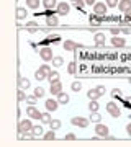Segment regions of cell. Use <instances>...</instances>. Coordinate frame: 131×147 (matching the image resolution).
Masks as SVG:
<instances>
[{
	"instance_id": "1",
	"label": "cell",
	"mask_w": 131,
	"mask_h": 147,
	"mask_svg": "<svg viewBox=\"0 0 131 147\" xmlns=\"http://www.w3.org/2000/svg\"><path fill=\"white\" fill-rule=\"evenodd\" d=\"M95 132H97V137H103V139H108V136H110V129H108V126L100 124V123H97Z\"/></svg>"
},
{
	"instance_id": "2",
	"label": "cell",
	"mask_w": 131,
	"mask_h": 147,
	"mask_svg": "<svg viewBox=\"0 0 131 147\" xmlns=\"http://www.w3.org/2000/svg\"><path fill=\"white\" fill-rule=\"evenodd\" d=\"M107 111L111 115V118H120V115H121V111H120V108H118V105H116V103H113V101L107 103Z\"/></svg>"
},
{
	"instance_id": "3",
	"label": "cell",
	"mask_w": 131,
	"mask_h": 147,
	"mask_svg": "<svg viewBox=\"0 0 131 147\" xmlns=\"http://www.w3.org/2000/svg\"><path fill=\"white\" fill-rule=\"evenodd\" d=\"M107 3H103V2H95V5H94V13L95 15H98V16H103L105 13H107Z\"/></svg>"
},
{
	"instance_id": "4",
	"label": "cell",
	"mask_w": 131,
	"mask_h": 147,
	"mask_svg": "<svg viewBox=\"0 0 131 147\" xmlns=\"http://www.w3.org/2000/svg\"><path fill=\"white\" fill-rule=\"evenodd\" d=\"M31 119H21L20 123H18V131L20 132H30L31 131Z\"/></svg>"
},
{
	"instance_id": "5",
	"label": "cell",
	"mask_w": 131,
	"mask_h": 147,
	"mask_svg": "<svg viewBox=\"0 0 131 147\" xmlns=\"http://www.w3.org/2000/svg\"><path fill=\"white\" fill-rule=\"evenodd\" d=\"M69 10H71L69 3H66V2H58V5H56V13L66 16V15L69 13Z\"/></svg>"
},
{
	"instance_id": "6",
	"label": "cell",
	"mask_w": 131,
	"mask_h": 147,
	"mask_svg": "<svg viewBox=\"0 0 131 147\" xmlns=\"http://www.w3.org/2000/svg\"><path fill=\"white\" fill-rule=\"evenodd\" d=\"M71 123H72L74 126H79V127H87V126H89V119L80 118V116H75V118H72V119H71Z\"/></svg>"
},
{
	"instance_id": "7",
	"label": "cell",
	"mask_w": 131,
	"mask_h": 147,
	"mask_svg": "<svg viewBox=\"0 0 131 147\" xmlns=\"http://www.w3.org/2000/svg\"><path fill=\"white\" fill-rule=\"evenodd\" d=\"M26 115L30 116L31 119H39V118H41V113L35 108V105H30L28 108H26Z\"/></svg>"
},
{
	"instance_id": "8",
	"label": "cell",
	"mask_w": 131,
	"mask_h": 147,
	"mask_svg": "<svg viewBox=\"0 0 131 147\" xmlns=\"http://www.w3.org/2000/svg\"><path fill=\"white\" fill-rule=\"evenodd\" d=\"M39 56H41V59L44 62H48V61H51L54 57L52 56V49H49V47H43L41 51H39Z\"/></svg>"
},
{
	"instance_id": "9",
	"label": "cell",
	"mask_w": 131,
	"mask_h": 147,
	"mask_svg": "<svg viewBox=\"0 0 131 147\" xmlns=\"http://www.w3.org/2000/svg\"><path fill=\"white\" fill-rule=\"evenodd\" d=\"M116 7H118V10H120V11L126 13V11H128V10L131 8V0H120Z\"/></svg>"
},
{
	"instance_id": "10",
	"label": "cell",
	"mask_w": 131,
	"mask_h": 147,
	"mask_svg": "<svg viewBox=\"0 0 131 147\" xmlns=\"http://www.w3.org/2000/svg\"><path fill=\"white\" fill-rule=\"evenodd\" d=\"M49 92H51L52 95H56V96H58V95L62 92V84H61V82H54V84H51Z\"/></svg>"
},
{
	"instance_id": "11",
	"label": "cell",
	"mask_w": 131,
	"mask_h": 147,
	"mask_svg": "<svg viewBox=\"0 0 131 147\" xmlns=\"http://www.w3.org/2000/svg\"><path fill=\"white\" fill-rule=\"evenodd\" d=\"M44 105H46V110L48 111H56L58 110V106H59V103L56 100H46V103H44Z\"/></svg>"
},
{
	"instance_id": "12",
	"label": "cell",
	"mask_w": 131,
	"mask_h": 147,
	"mask_svg": "<svg viewBox=\"0 0 131 147\" xmlns=\"http://www.w3.org/2000/svg\"><path fill=\"white\" fill-rule=\"evenodd\" d=\"M33 134V139H38V137H43V127L41 126H33L31 131H30Z\"/></svg>"
},
{
	"instance_id": "13",
	"label": "cell",
	"mask_w": 131,
	"mask_h": 147,
	"mask_svg": "<svg viewBox=\"0 0 131 147\" xmlns=\"http://www.w3.org/2000/svg\"><path fill=\"white\" fill-rule=\"evenodd\" d=\"M56 5H58V0H43V7L46 10H52L56 8Z\"/></svg>"
},
{
	"instance_id": "14",
	"label": "cell",
	"mask_w": 131,
	"mask_h": 147,
	"mask_svg": "<svg viewBox=\"0 0 131 147\" xmlns=\"http://www.w3.org/2000/svg\"><path fill=\"white\" fill-rule=\"evenodd\" d=\"M94 39H95V44H97V46H103L105 44V34L103 33H95Z\"/></svg>"
},
{
	"instance_id": "15",
	"label": "cell",
	"mask_w": 131,
	"mask_h": 147,
	"mask_svg": "<svg viewBox=\"0 0 131 147\" xmlns=\"http://www.w3.org/2000/svg\"><path fill=\"white\" fill-rule=\"evenodd\" d=\"M58 103L59 105H67L69 103V95L64 93V92H61V93L58 95Z\"/></svg>"
},
{
	"instance_id": "16",
	"label": "cell",
	"mask_w": 131,
	"mask_h": 147,
	"mask_svg": "<svg viewBox=\"0 0 131 147\" xmlns=\"http://www.w3.org/2000/svg\"><path fill=\"white\" fill-rule=\"evenodd\" d=\"M87 96H89V100H98L102 95L97 92V88H90L89 92H87Z\"/></svg>"
},
{
	"instance_id": "17",
	"label": "cell",
	"mask_w": 131,
	"mask_h": 147,
	"mask_svg": "<svg viewBox=\"0 0 131 147\" xmlns=\"http://www.w3.org/2000/svg\"><path fill=\"white\" fill-rule=\"evenodd\" d=\"M46 80H49V82H51V84H54V82H59V74L56 72V70H54V72H49L46 75Z\"/></svg>"
},
{
	"instance_id": "18",
	"label": "cell",
	"mask_w": 131,
	"mask_h": 147,
	"mask_svg": "<svg viewBox=\"0 0 131 147\" xmlns=\"http://www.w3.org/2000/svg\"><path fill=\"white\" fill-rule=\"evenodd\" d=\"M58 23H59L58 16H52V15H49V16L46 18V25H48V26H58Z\"/></svg>"
},
{
	"instance_id": "19",
	"label": "cell",
	"mask_w": 131,
	"mask_h": 147,
	"mask_svg": "<svg viewBox=\"0 0 131 147\" xmlns=\"http://www.w3.org/2000/svg\"><path fill=\"white\" fill-rule=\"evenodd\" d=\"M26 15H28L26 8H23V7H18V8H16V18H18V20H23V18H26Z\"/></svg>"
},
{
	"instance_id": "20",
	"label": "cell",
	"mask_w": 131,
	"mask_h": 147,
	"mask_svg": "<svg viewBox=\"0 0 131 147\" xmlns=\"http://www.w3.org/2000/svg\"><path fill=\"white\" fill-rule=\"evenodd\" d=\"M46 75H48L46 72H43L41 69H38L36 72H35V79H36L38 82H41V80H46Z\"/></svg>"
},
{
	"instance_id": "21",
	"label": "cell",
	"mask_w": 131,
	"mask_h": 147,
	"mask_svg": "<svg viewBox=\"0 0 131 147\" xmlns=\"http://www.w3.org/2000/svg\"><path fill=\"white\" fill-rule=\"evenodd\" d=\"M77 47L79 46L74 41H66V42H64V49H66V51H75Z\"/></svg>"
},
{
	"instance_id": "22",
	"label": "cell",
	"mask_w": 131,
	"mask_h": 147,
	"mask_svg": "<svg viewBox=\"0 0 131 147\" xmlns=\"http://www.w3.org/2000/svg\"><path fill=\"white\" fill-rule=\"evenodd\" d=\"M111 44H113V46H118V47H123L126 44V41L121 39V38H118V36H115L113 39H111Z\"/></svg>"
},
{
	"instance_id": "23",
	"label": "cell",
	"mask_w": 131,
	"mask_h": 147,
	"mask_svg": "<svg viewBox=\"0 0 131 147\" xmlns=\"http://www.w3.org/2000/svg\"><path fill=\"white\" fill-rule=\"evenodd\" d=\"M26 7L31 8V10H36L39 7V0H26Z\"/></svg>"
},
{
	"instance_id": "24",
	"label": "cell",
	"mask_w": 131,
	"mask_h": 147,
	"mask_svg": "<svg viewBox=\"0 0 131 147\" xmlns=\"http://www.w3.org/2000/svg\"><path fill=\"white\" fill-rule=\"evenodd\" d=\"M18 84H20V88L21 90L30 88V80H26L25 77H20V79H18Z\"/></svg>"
},
{
	"instance_id": "25",
	"label": "cell",
	"mask_w": 131,
	"mask_h": 147,
	"mask_svg": "<svg viewBox=\"0 0 131 147\" xmlns=\"http://www.w3.org/2000/svg\"><path fill=\"white\" fill-rule=\"evenodd\" d=\"M43 137L46 139V141H52V139H56V131L54 129H51V131H48L43 134Z\"/></svg>"
},
{
	"instance_id": "26",
	"label": "cell",
	"mask_w": 131,
	"mask_h": 147,
	"mask_svg": "<svg viewBox=\"0 0 131 147\" xmlns=\"http://www.w3.org/2000/svg\"><path fill=\"white\" fill-rule=\"evenodd\" d=\"M102 119V116L98 115V111H90V121H94V123H100Z\"/></svg>"
},
{
	"instance_id": "27",
	"label": "cell",
	"mask_w": 131,
	"mask_h": 147,
	"mask_svg": "<svg viewBox=\"0 0 131 147\" xmlns=\"http://www.w3.org/2000/svg\"><path fill=\"white\" fill-rule=\"evenodd\" d=\"M51 61H52V65H56V67H61L64 64V59L61 57V56H56V57H52Z\"/></svg>"
},
{
	"instance_id": "28",
	"label": "cell",
	"mask_w": 131,
	"mask_h": 147,
	"mask_svg": "<svg viewBox=\"0 0 131 147\" xmlns=\"http://www.w3.org/2000/svg\"><path fill=\"white\" fill-rule=\"evenodd\" d=\"M49 126H51V129L58 131L59 127H61V121H59V119H51V121H49Z\"/></svg>"
},
{
	"instance_id": "29",
	"label": "cell",
	"mask_w": 131,
	"mask_h": 147,
	"mask_svg": "<svg viewBox=\"0 0 131 147\" xmlns=\"http://www.w3.org/2000/svg\"><path fill=\"white\" fill-rule=\"evenodd\" d=\"M44 93H46V90L41 88V87H36V88H35V96H36V98H43Z\"/></svg>"
},
{
	"instance_id": "30",
	"label": "cell",
	"mask_w": 131,
	"mask_h": 147,
	"mask_svg": "<svg viewBox=\"0 0 131 147\" xmlns=\"http://www.w3.org/2000/svg\"><path fill=\"white\" fill-rule=\"evenodd\" d=\"M89 110H90V111H98V103H97V100H90Z\"/></svg>"
},
{
	"instance_id": "31",
	"label": "cell",
	"mask_w": 131,
	"mask_h": 147,
	"mask_svg": "<svg viewBox=\"0 0 131 147\" xmlns=\"http://www.w3.org/2000/svg\"><path fill=\"white\" fill-rule=\"evenodd\" d=\"M39 119L43 121V123H48L49 124V121H51V116H49V111H46V113H41V118Z\"/></svg>"
},
{
	"instance_id": "32",
	"label": "cell",
	"mask_w": 131,
	"mask_h": 147,
	"mask_svg": "<svg viewBox=\"0 0 131 147\" xmlns=\"http://www.w3.org/2000/svg\"><path fill=\"white\" fill-rule=\"evenodd\" d=\"M72 5L75 7V8H84L85 2H84V0H72Z\"/></svg>"
},
{
	"instance_id": "33",
	"label": "cell",
	"mask_w": 131,
	"mask_h": 147,
	"mask_svg": "<svg viewBox=\"0 0 131 147\" xmlns=\"http://www.w3.org/2000/svg\"><path fill=\"white\" fill-rule=\"evenodd\" d=\"M71 88H72L74 92H80V90H82V84H80V82H72Z\"/></svg>"
},
{
	"instance_id": "34",
	"label": "cell",
	"mask_w": 131,
	"mask_h": 147,
	"mask_svg": "<svg viewBox=\"0 0 131 147\" xmlns=\"http://www.w3.org/2000/svg\"><path fill=\"white\" fill-rule=\"evenodd\" d=\"M26 103L28 105H36V96L33 95V96H26Z\"/></svg>"
},
{
	"instance_id": "35",
	"label": "cell",
	"mask_w": 131,
	"mask_h": 147,
	"mask_svg": "<svg viewBox=\"0 0 131 147\" xmlns=\"http://www.w3.org/2000/svg\"><path fill=\"white\" fill-rule=\"evenodd\" d=\"M26 26H28V30H30V31H36V23H35V21H30V23H26Z\"/></svg>"
},
{
	"instance_id": "36",
	"label": "cell",
	"mask_w": 131,
	"mask_h": 147,
	"mask_svg": "<svg viewBox=\"0 0 131 147\" xmlns=\"http://www.w3.org/2000/svg\"><path fill=\"white\" fill-rule=\"evenodd\" d=\"M67 72L71 74V75H72V74H75V64H74V62H71L67 65Z\"/></svg>"
},
{
	"instance_id": "37",
	"label": "cell",
	"mask_w": 131,
	"mask_h": 147,
	"mask_svg": "<svg viewBox=\"0 0 131 147\" xmlns=\"http://www.w3.org/2000/svg\"><path fill=\"white\" fill-rule=\"evenodd\" d=\"M100 23H102V20H100V18H95V16H90V25H97V26H98Z\"/></svg>"
},
{
	"instance_id": "38",
	"label": "cell",
	"mask_w": 131,
	"mask_h": 147,
	"mask_svg": "<svg viewBox=\"0 0 131 147\" xmlns=\"http://www.w3.org/2000/svg\"><path fill=\"white\" fill-rule=\"evenodd\" d=\"M118 2H120V0H107V7H111V8H113V7L118 5Z\"/></svg>"
},
{
	"instance_id": "39",
	"label": "cell",
	"mask_w": 131,
	"mask_h": 147,
	"mask_svg": "<svg viewBox=\"0 0 131 147\" xmlns=\"http://www.w3.org/2000/svg\"><path fill=\"white\" fill-rule=\"evenodd\" d=\"M23 100H26V95H25V92L20 88V92H18V101H23Z\"/></svg>"
},
{
	"instance_id": "40",
	"label": "cell",
	"mask_w": 131,
	"mask_h": 147,
	"mask_svg": "<svg viewBox=\"0 0 131 147\" xmlns=\"http://www.w3.org/2000/svg\"><path fill=\"white\" fill-rule=\"evenodd\" d=\"M39 69H41L43 72H46V74H49V72H51V67H49L48 64H43V65H41V67H39Z\"/></svg>"
},
{
	"instance_id": "41",
	"label": "cell",
	"mask_w": 131,
	"mask_h": 147,
	"mask_svg": "<svg viewBox=\"0 0 131 147\" xmlns=\"http://www.w3.org/2000/svg\"><path fill=\"white\" fill-rule=\"evenodd\" d=\"M111 95H113L115 98H120V96H121V90L120 88H115L113 92H111Z\"/></svg>"
},
{
	"instance_id": "42",
	"label": "cell",
	"mask_w": 131,
	"mask_h": 147,
	"mask_svg": "<svg viewBox=\"0 0 131 147\" xmlns=\"http://www.w3.org/2000/svg\"><path fill=\"white\" fill-rule=\"evenodd\" d=\"M95 88H97V92H98L100 95H105V92H107V90H105V87H103V85H98V87H95Z\"/></svg>"
},
{
	"instance_id": "43",
	"label": "cell",
	"mask_w": 131,
	"mask_h": 147,
	"mask_svg": "<svg viewBox=\"0 0 131 147\" xmlns=\"http://www.w3.org/2000/svg\"><path fill=\"white\" fill-rule=\"evenodd\" d=\"M74 139H75V134H72V132L66 134V141H74Z\"/></svg>"
},
{
	"instance_id": "44",
	"label": "cell",
	"mask_w": 131,
	"mask_h": 147,
	"mask_svg": "<svg viewBox=\"0 0 131 147\" xmlns=\"http://www.w3.org/2000/svg\"><path fill=\"white\" fill-rule=\"evenodd\" d=\"M85 5H95V0H84Z\"/></svg>"
},
{
	"instance_id": "45",
	"label": "cell",
	"mask_w": 131,
	"mask_h": 147,
	"mask_svg": "<svg viewBox=\"0 0 131 147\" xmlns=\"http://www.w3.org/2000/svg\"><path fill=\"white\" fill-rule=\"evenodd\" d=\"M126 132H128V136L131 137V123L128 124V126H126Z\"/></svg>"
},
{
	"instance_id": "46",
	"label": "cell",
	"mask_w": 131,
	"mask_h": 147,
	"mask_svg": "<svg viewBox=\"0 0 131 147\" xmlns=\"http://www.w3.org/2000/svg\"><path fill=\"white\" fill-rule=\"evenodd\" d=\"M118 33H120V30H116V28H111V34H115V36H116Z\"/></svg>"
},
{
	"instance_id": "47",
	"label": "cell",
	"mask_w": 131,
	"mask_h": 147,
	"mask_svg": "<svg viewBox=\"0 0 131 147\" xmlns=\"http://www.w3.org/2000/svg\"><path fill=\"white\" fill-rule=\"evenodd\" d=\"M126 16H128V18H130V20H131V8H130V10H128V11H126Z\"/></svg>"
},
{
	"instance_id": "48",
	"label": "cell",
	"mask_w": 131,
	"mask_h": 147,
	"mask_svg": "<svg viewBox=\"0 0 131 147\" xmlns=\"http://www.w3.org/2000/svg\"><path fill=\"white\" fill-rule=\"evenodd\" d=\"M130 85H131V79H130Z\"/></svg>"
}]
</instances>
